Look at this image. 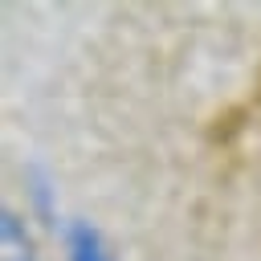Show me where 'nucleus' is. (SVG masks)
I'll return each instance as SVG.
<instances>
[{"label":"nucleus","instance_id":"f03ea898","mask_svg":"<svg viewBox=\"0 0 261 261\" xmlns=\"http://www.w3.org/2000/svg\"><path fill=\"white\" fill-rule=\"evenodd\" d=\"M65 253H69V261H114L102 232L90 220H73L65 228Z\"/></svg>","mask_w":261,"mask_h":261},{"label":"nucleus","instance_id":"f257e3e1","mask_svg":"<svg viewBox=\"0 0 261 261\" xmlns=\"http://www.w3.org/2000/svg\"><path fill=\"white\" fill-rule=\"evenodd\" d=\"M0 261H37V241L29 232V224L20 220V212L4 208L0 212Z\"/></svg>","mask_w":261,"mask_h":261}]
</instances>
